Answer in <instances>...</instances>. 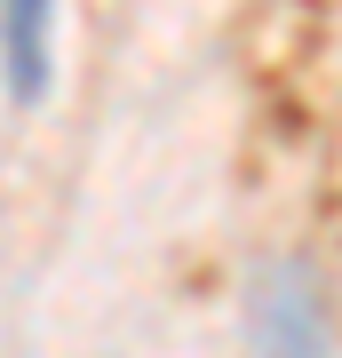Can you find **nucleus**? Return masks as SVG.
I'll use <instances>...</instances> for the list:
<instances>
[{"label": "nucleus", "instance_id": "nucleus-1", "mask_svg": "<svg viewBox=\"0 0 342 358\" xmlns=\"http://www.w3.org/2000/svg\"><path fill=\"white\" fill-rule=\"evenodd\" d=\"M247 350H255V358H327V319H318L311 287L294 279V271H271V279L255 287Z\"/></svg>", "mask_w": 342, "mask_h": 358}, {"label": "nucleus", "instance_id": "nucleus-2", "mask_svg": "<svg viewBox=\"0 0 342 358\" xmlns=\"http://www.w3.org/2000/svg\"><path fill=\"white\" fill-rule=\"evenodd\" d=\"M48 8L56 0H8V88H16V103H32L48 88Z\"/></svg>", "mask_w": 342, "mask_h": 358}]
</instances>
